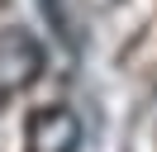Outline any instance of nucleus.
<instances>
[{
	"label": "nucleus",
	"instance_id": "1",
	"mask_svg": "<svg viewBox=\"0 0 157 152\" xmlns=\"http://www.w3.org/2000/svg\"><path fill=\"white\" fill-rule=\"evenodd\" d=\"M48 66V48L29 33V28L10 24L0 28V95H14L24 86H33Z\"/></svg>",
	"mask_w": 157,
	"mask_h": 152
},
{
	"label": "nucleus",
	"instance_id": "2",
	"mask_svg": "<svg viewBox=\"0 0 157 152\" xmlns=\"http://www.w3.org/2000/svg\"><path fill=\"white\" fill-rule=\"evenodd\" d=\"M29 152H81V119L67 104H48L29 119Z\"/></svg>",
	"mask_w": 157,
	"mask_h": 152
}]
</instances>
